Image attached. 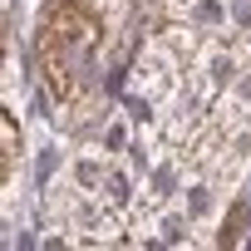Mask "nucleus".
I'll return each instance as SVG.
<instances>
[{
  "mask_svg": "<svg viewBox=\"0 0 251 251\" xmlns=\"http://www.w3.org/2000/svg\"><path fill=\"white\" fill-rule=\"evenodd\" d=\"M103 40V25L79 0H50L35 35V59L59 103H74L94 89V50Z\"/></svg>",
  "mask_w": 251,
  "mask_h": 251,
  "instance_id": "1",
  "label": "nucleus"
},
{
  "mask_svg": "<svg viewBox=\"0 0 251 251\" xmlns=\"http://www.w3.org/2000/svg\"><path fill=\"white\" fill-rule=\"evenodd\" d=\"M0 138H5V158H0V177H15V158H20V123H15V113H5L0 118Z\"/></svg>",
  "mask_w": 251,
  "mask_h": 251,
  "instance_id": "2",
  "label": "nucleus"
}]
</instances>
